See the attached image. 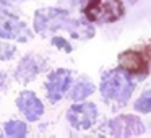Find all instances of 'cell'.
Wrapping results in <instances>:
<instances>
[{
    "instance_id": "cell-1",
    "label": "cell",
    "mask_w": 151,
    "mask_h": 138,
    "mask_svg": "<svg viewBox=\"0 0 151 138\" xmlns=\"http://www.w3.org/2000/svg\"><path fill=\"white\" fill-rule=\"evenodd\" d=\"M62 28L72 33V36L80 37V39H86V37H91L94 34L89 24H83L78 20H72L68 17L65 10H57V8H44L39 10L36 13L34 18V29L37 33H42V31H55Z\"/></svg>"
},
{
    "instance_id": "cell-2",
    "label": "cell",
    "mask_w": 151,
    "mask_h": 138,
    "mask_svg": "<svg viewBox=\"0 0 151 138\" xmlns=\"http://www.w3.org/2000/svg\"><path fill=\"white\" fill-rule=\"evenodd\" d=\"M101 93L106 99L127 102L133 93V81L130 80V75L124 68L112 70L102 76Z\"/></svg>"
},
{
    "instance_id": "cell-3",
    "label": "cell",
    "mask_w": 151,
    "mask_h": 138,
    "mask_svg": "<svg viewBox=\"0 0 151 138\" xmlns=\"http://www.w3.org/2000/svg\"><path fill=\"white\" fill-rule=\"evenodd\" d=\"M85 17L93 23H114L125 15L122 0H88Z\"/></svg>"
},
{
    "instance_id": "cell-4",
    "label": "cell",
    "mask_w": 151,
    "mask_h": 138,
    "mask_svg": "<svg viewBox=\"0 0 151 138\" xmlns=\"http://www.w3.org/2000/svg\"><path fill=\"white\" fill-rule=\"evenodd\" d=\"M67 119L72 124V127L78 128V130H88L94 125L96 119H98V109L93 102L75 104L68 109Z\"/></svg>"
},
{
    "instance_id": "cell-5",
    "label": "cell",
    "mask_w": 151,
    "mask_h": 138,
    "mask_svg": "<svg viewBox=\"0 0 151 138\" xmlns=\"http://www.w3.org/2000/svg\"><path fill=\"white\" fill-rule=\"evenodd\" d=\"M119 65L124 68L130 76H135L138 80H143L150 73V62L141 52L137 50H125L119 55Z\"/></svg>"
},
{
    "instance_id": "cell-6",
    "label": "cell",
    "mask_w": 151,
    "mask_h": 138,
    "mask_svg": "<svg viewBox=\"0 0 151 138\" xmlns=\"http://www.w3.org/2000/svg\"><path fill=\"white\" fill-rule=\"evenodd\" d=\"M33 36L31 31L26 28V24L21 23L18 18H15L12 13L0 15V37L4 39H15V41H28Z\"/></svg>"
},
{
    "instance_id": "cell-7",
    "label": "cell",
    "mask_w": 151,
    "mask_h": 138,
    "mask_svg": "<svg viewBox=\"0 0 151 138\" xmlns=\"http://www.w3.org/2000/svg\"><path fill=\"white\" fill-rule=\"evenodd\" d=\"M70 83H72V73L68 70L60 68V70H55L54 73H50L46 83V91L50 101L52 102L59 101L68 89Z\"/></svg>"
},
{
    "instance_id": "cell-8",
    "label": "cell",
    "mask_w": 151,
    "mask_h": 138,
    "mask_svg": "<svg viewBox=\"0 0 151 138\" xmlns=\"http://www.w3.org/2000/svg\"><path fill=\"white\" fill-rule=\"evenodd\" d=\"M111 133L114 137H133V135H141L145 132V127L141 120L135 115H120V117L111 120Z\"/></svg>"
},
{
    "instance_id": "cell-9",
    "label": "cell",
    "mask_w": 151,
    "mask_h": 138,
    "mask_svg": "<svg viewBox=\"0 0 151 138\" xmlns=\"http://www.w3.org/2000/svg\"><path fill=\"white\" fill-rule=\"evenodd\" d=\"M17 106L21 112L24 114V117L28 120L34 122L37 119H41V115L44 114V106L42 102L37 99V96L31 91H23L17 99Z\"/></svg>"
},
{
    "instance_id": "cell-10",
    "label": "cell",
    "mask_w": 151,
    "mask_h": 138,
    "mask_svg": "<svg viewBox=\"0 0 151 138\" xmlns=\"http://www.w3.org/2000/svg\"><path fill=\"white\" fill-rule=\"evenodd\" d=\"M41 70V63L36 60V57L33 55H26L21 63L18 65V70H17V78L20 81H29L33 80L34 76L39 73Z\"/></svg>"
},
{
    "instance_id": "cell-11",
    "label": "cell",
    "mask_w": 151,
    "mask_h": 138,
    "mask_svg": "<svg viewBox=\"0 0 151 138\" xmlns=\"http://www.w3.org/2000/svg\"><path fill=\"white\" fill-rule=\"evenodd\" d=\"M94 89H96L94 85H93L89 80L80 78L78 81L73 85L70 96H72V99H75V101H81V99H85V98H88V96H91L93 93H94Z\"/></svg>"
},
{
    "instance_id": "cell-12",
    "label": "cell",
    "mask_w": 151,
    "mask_h": 138,
    "mask_svg": "<svg viewBox=\"0 0 151 138\" xmlns=\"http://www.w3.org/2000/svg\"><path fill=\"white\" fill-rule=\"evenodd\" d=\"M28 132V127L24 122H20V120H12V122H7L5 124V133L8 137H24Z\"/></svg>"
},
{
    "instance_id": "cell-13",
    "label": "cell",
    "mask_w": 151,
    "mask_h": 138,
    "mask_svg": "<svg viewBox=\"0 0 151 138\" xmlns=\"http://www.w3.org/2000/svg\"><path fill=\"white\" fill-rule=\"evenodd\" d=\"M135 109H137L138 112H145V114L151 112V93H145V94L135 102Z\"/></svg>"
},
{
    "instance_id": "cell-14",
    "label": "cell",
    "mask_w": 151,
    "mask_h": 138,
    "mask_svg": "<svg viewBox=\"0 0 151 138\" xmlns=\"http://www.w3.org/2000/svg\"><path fill=\"white\" fill-rule=\"evenodd\" d=\"M13 54H15V47L0 44V60H7L8 57H12Z\"/></svg>"
},
{
    "instance_id": "cell-15",
    "label": "cell",
    "mask_w": 151,
    "mask_h": 138,
    "mask_svg": "<svg viewBox=\"0 0 151 138\" xmlns=\"http://www.w3.org/2000/svg\"><path fill=\"white\" fill-rule=\"evenodd\" d=\"M52 44L54 46H57L59 49H62V50H65V52H72V46H70L68 42H67L63 37H54L52 39Z\"/></svg>"
},
{
    "instance_id": "cell-16",
    "label": "cell",
    "mask_w": 151,
    "mask_h": 138,
    "mask_svg": "<svg viewBox=\"0 0 151 138\" xmlns=\"http://www.w3.org/2000/svg\"><path fill=\"white\" fill-rule=\"evenodd\" d=\"M4 80H5V76H4V75H0V83L4 81Z\"/></svg>"
}]
</instances>
